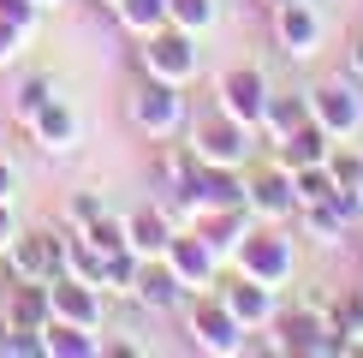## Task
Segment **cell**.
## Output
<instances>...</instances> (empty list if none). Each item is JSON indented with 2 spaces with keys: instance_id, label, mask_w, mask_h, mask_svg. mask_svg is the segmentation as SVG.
<instances>
[{
  "instance_id": "obj_27",
  "label": "cell",
  "mask_w": 363,
  "mask_h": 358,
  "mask_svg": "<svg viewBox=\"0 0 363 358\" xmlns=\"http://www.w3.org/2000/svg\"><path fill=\"white\" fill-rule=\"evenodd\" d=\"M334 179H340V191H357V185H363V161H357V156H340V161H334Z\"/></svg>"
},
{
  "instance_id": "obj_9",
  "label": "cell",
  "mask_w": 363,
  "mask_h": 358,
  "mask_svg": "<svg viewBox=\"0 0 363 358\" xmlns=\"http://www.w3.org/2000/svg\"><path fill=\"white\" fill-rule=\"evenodd\" d=\"M315 119H322V131H357L363 108H357V96L345 84H334V90H322V102H315Z\"/></svg>"
},
{
  "instance_id": "obj_11",
  "label": "cell",
  "mask_w": 363,
  "mask_h": 358,
  "mask_svg": "<svg viewBox=\"0 0 363 358\" xmlns=\"http://www.w3.org/2000/svg\"><path fill=\"white\" fill-rule=\"evenodd\" d=\"M196 197H203V203H215V209H245V185H238L233 173L208 168L203 179H196Z\"/></svg>"
},
{
  "instance_id": "obj_30",
  "label": "cell",
  "mask_w": 363,
  "mask_h": 358,
  "mask_svg": "<svg viewBox=\"0 0 363 358\" xmlns=\"http://www.w3.org/2000/svg\"><path fill=\"white\" fill-rule=\"evenodd\" d=\"M12 42H18V24H6V18H0V66L12 60Z\"/></svg>"
},
{
  "instance_id": "obj_3",
  "label": "cell",
  "mask_w": 363,
  "mask_h": 358,
  "mask_svg": "<svg viewBox=\"0 0 363 358\" xmlns=\"http://www.w3.org/2000/svg\"><path fill=\"white\" fill-rule=\"evenodd\" d=\"M196 149H203V161H215V168H238V161L250 156L245 119H208V126L196 131Z\"/></svg>"
},
{
  "instance_id": "obj_22",
  "label": "cell",
  "mask_w": 363,
  "mask_h": 358,
  "mask_svg": "<svg viewBox=\"0 0 363 358\" xmlns=\"http://www.w3.org/2000/svg\"><path fill=\"white\" fill-rule=\"evenodd\" d=\"M226 298H233V317H262V310H268V298H262V287H256V281H245V287H226Z\"/></svg>"
},
{
  "instance_id": "obj_32",
  "label": "cell",
  "mask_w": 363,
  "mask_h": 358,
  "mask_svg": "<svg viewBox=\"0 0 363 358\" xmlns=\"http://www.w3.org/2000/svg\"><path fill=\"white\" fill-rule=\"evenodd\" d=\"M0 245H12V215H6V203H0Z\"/></svg>"
},
{
  "instance_id": "obj_1",
  "label": "cell",
  "mask_w": 363,
  "mask_h": 358,
  "mask_svg": "<svg viewBox=\"0 0 363 358\" xmlns=\"http://www.w3.org/2000/svg\"><path fill=\"white\" fill-rule=\"evenodd\" d=\"M143 66L155 72V78H167V84H185L191 72H196V48H191V36H185V30L149 36V48H143Z\"/></svg>"
},
{
  "instance_id": "obj_19",
  "label": "cell",
  "mask_w": 363,
  "mask_h": 358,
  "mask_svg": "<svg viewBox=\"0 0 363 358\" xmlns=\"http://www.w3.org/2000/svg\"><path fill=\"white\" fill-rule=\"evenodd\" d=\"M167 18H179V30H203L215 18V6L208 0H167Z\"/></svg>"
},
{
  "instance_id": "obj_21",
  "label": "cell",
  "mask_w": 363,
  "mask_h": 358,
  "mask_svg": "<svg viewBox=\"0 0 363 358\" xmlns=\"http://www.w3.org/2000/svg\"><path fill=\"white\" fill-rule=\"evenodd\" d=\"M262 119H268V131L292 138V131L304 126V108H298V102H274V108H262Z\"/></svg>"
},
{
  "instance_id": "obj_12",
  "label": "cell",
  "mask_w": 363,
  "mask_h": 358,
  "mask_svg": "<svg viewBox=\"0 0 363 358\" xmlns=\"http://www.w3.org/2000/svg\"><path fill=\"white\" fill-rule=\"evenodd\" d=\"M6 317H12V328H24V335H42V317H48V298H42V293L24 281V287L12 293V310H6Z\"/></svg>"
},
{
  "instance_id": "obj_8",
  "label": "cell",
  "mask_w": 363,
  "mask_h": 358,
  "mask_svg": "<svg viewBox=\"0 0 363 358\" xmlns=\"http://www.w3.org/2000/svg\"><path fill=\"white\" fill-rule=\"evenodd\" d=\"M280 36L292 54H310L315 36H322V18L310 12V0H292V6H280Z\"/></svg>"
},
{
  "instance_id": "obj_16",
  "label": "cell",
  "mask_w": 363,
  "mask_h": 358,
  "mask_svg": "<svg viewBox=\"0 0 363 358\" xmlns=\"http://www.w3.org/2000/svg\"><path fill=\"white\" fill-rule=\"evenodd\" d=\"M30 126H36V131H42V138H48L54 149H66V138H72V114H66V108H54V102H42Z\"/></svg>"
},
{
  "instance_id": "obj_13",
  "label": "cell",
  "mask_w": 363,
  "mask_h": 358,
  "mask_svg": "<svg viewBox=\"0 0 363 358\" xmlns=\"http://www.w3.org/2000/svg\"><path fill=\"white\" fill-rule=\"evenodd\" d=\"M54 305H60V317H66V322H78V328H89V322L101 317L96 293H78L72 281H60V287H54Z\"/></svg>"
},
{
  "instance_id": "obj_18",
  "label": "cell",
  "mask_w": 363,
  "mask_h": 358,
  "mask_svg": "<svg viewBox=\"0 0 363 358\" xmlns=\"http://www.w3.org/2000/svg\"><path fill=\"white\" fill-rule=\"evenodd\" d=\"M119 12H125V24H138V30H155L161 18H167V0H119Z\"/></svg>"
},
{
  "instance_id": "obj_26",
  "label": "cell",
  "mask_w": 363,
  "mask_h": 358,
  "mask_svg": "<svg viewBox=\"0 0 363 358\" xmlns=\"http://www.w3.org/2000/svg\"><path fill=\"white\" fill-rule=\"evenodd\" d=\"M238 221H226V215H215V221H208V227H203V239H208V251H220V245H238Z\"/></svg>"
},
{
  "instance_id": "obj_2",
  "label": "cell",
  "mask_w": 363,
  "mask_h": 358,
  "mask_svg": "<svg viewBox=\"0 0 363 358\" xmlns=\"http://www.w3.org/2000/svg\"><path fill=\"white\" fill-rule=\"evenodd\" d=\"M179 119H185V96H179V84H149L138 96V126L149 131V138H167V131H179Z\"/></svg>"
},
{
  "instance_id": "obj_14",
  "label": "cell",
  "mask_w": 363,
  "mask_h": 358,
  "mask_svg": "<svg viewBox=\"0 0 363 358\" xmlns=\"http://www.w3.org/2000/svg\"><path fill=\"white\" fill-rule=\"evenodd\" d=\"M286 347H292V352H328L334 340H328V328L315 317H292V322H286Z\"/></svg>"
},
{
  "instance_id": "obj_20",
  "label": "cell",
  "mask_w": 363,
  "mask_h": 358,
  "mask_svg": "<svg viewBox=\"0 0 363 358\" xmlns=\"http://www.w3.org/2000/svg\"><path fill=\"white\" fill-rule=\"evenodd\" d=\"M310 233H315V245H340V215L328 209V197L310 203Z\"/></svg>"
},
{
  "instance_id": "obj_28",
  "label": "cell",
  "mask_w": 363,
  "mask_h": 358,
  "mask_svg": "<svg viewBox=\"0 0 363 358\" xmlns=\"http://www.w3.org/2000/svg\"><path fill=\"white\" fill-rule=\"evenodd\" d=\"M0 18H6V24H30V6H24V0H0Z\"/></svg>"
},
{
  "instance_id": "obj_23",
  "label": "cell",
  "mask_w": 363,
  "mask_h": 358,
  "mask_svg": "<svg viewBox=\"0 0 363 358\" xmlns=\"http://www.w3.org/2000/svg\"><path fill=\"white\" fill-rule=\"evenodd\" d=\"M42 352H89V335L78 322H66V328H54V340H42Z\"/></svg>"
},
{
  "instance_id": "obj_6",
  "label": "cell",
  "mask_w": 363,
  "mask_h": 358,
  "mask_svg": "<svg viewBox=\"0 0 363 358\" xmlns=\"http://www.w3.org/2000/svg\"><path fill=\"white\" fill-rule=\"evenodd\" d=\"M220 102L233 108V119H262V78H256L250 66H238V72H226V84H220Z\"/></svg>"
},
{
  "instance_id": "obj_33",
  "label": "cell",
  "mask_w": 363,
  "mask_h": 358,
  "mask_svg": "<svg viewBox=\"0 0 363 358\" xmlns=\"http://www.w3.org/2000/svg\"><path fill=\"white\" fill-rule=\"evenodd\" d=\"M268 6H274V12H280V6H292V0H268Z\"/></svg>"
},
{
  "instance_id": "obj_29",
  "label": "cell",
  "mask_w": 363,
  "mask_h": 358,
  "mask_svg": "<svg viewBox=\"0 0 363 358\" xmlns=\"http://www.w3.org/2000/svg\"><path fill=\"white\" fill-rule=\"evenodd\" d=\"M96 215H101L96 197H72V221H96Z\"/></svg>"
},
{
  "instance_id": "obj_15",
  "label": "cell",
  "mask_w": 363,
  "mask_h": 358,
  "mask_svg": "<svg viewBox=\"0 0 363 358\" xmlns=\"http://www.w3.org/2000/svg\"><path fill=\"white\" fill-rule=\"evenodd\" d=\"M173 275H185V281L208 275V239H179L173 245Z\"/></svg>"
},
{
  "instance_id": "obj_5",
  "label": "cell",
  "mask_w": 363,
  "mask_h": 358,
  "mask_svg": "<svg viewBox=\"0 0 363 358\" xmlns=\"http://www.w3.org/2000/svg\"><path fill=\"white\" fill-rule=\"evenodd\" d=\"M12 268H18L24 281H54L60 275V245L54 239H42V233H30L12 245Z\"/></svg>"
},
{
  "instance_id": "obj_10",
  "label": "cell",
  "mask_w": 363,
  "mask_h": 358,
  "mask_svg": "<svg viewBox=\"0 0 363 358\" xmlns=\"http://www.w3.org/2000/svg\"><path fill=\"white\" fill-rule=\"evenodd\" d=\"M245 251H250V268L262 281H286V275H292V251H286V239H250Z\"/></svg>"
},
{
  "instance_id": "obj_17",
  "label": "cell",
  "mask_w": 363,
  "mask_h": 358,
  "mask_svg": "<svg viewBox=\"0 0 363 358\" xmlns=\"http://www.w3.org/2000/svg\"><path fill=\"white\" fill-rule=\"evenodd\" d=\"M143 305H155V310H167V305H179V275H173V268H167V275H149L143 281Z\"/></svg>"
},
{
  "instance_id": "obj_4",
  "label": "cell",
  "mask_w": 363,
  "mask_h": 358,
  "mask_svg": "<svg viewBox=\"0 0 363 358\" xmlns=\"http://www.w3.org/2000/svg\"><path fill=\"white\" fill-rule=\"evenodd\" d=\"M191 328H196V340H203L208 352H233L238 347V317L226 305H196L191 310Z\"/></svg>"
},
{
  "instance_id": "obj_31",
  "label": "cell",
  "mask_w": 363,
  "mask_h": 358,
  "mask_svg": "<svg viewBox=\"0 0 363 358\" xmlns=\"http://www.w3.org/2000/svg\"><path fill=\"white\" fill-rule=\"evenodd\" d=\"M6 197H12V168L0 161V203H6Z\"/></svg>"
},
{
  "instance_id": "obj_25",
  "label": "cell",
  "mask_w": 363,
  "mask_h": 358,
  "mask_svg": "<svg viewBox=\"0 0 363 358\" xmlns=\"http://www.w3.org/2000/svg\"><path fill=\"white\" fill-rule=\"evenodd\" d=\"M138 233H143V239H138L143 251H161V245H167V239H161L167 227H161V215H155V209H149V215H138Z\"/></svg>"
},
{
  "instance_id": "obj_7",
  "label": "cell",
  "mask_w": 363,
  "mask_h": 358,
  "mask_svg": "<svg viewBox=\"0 0 363 358\" xmlns=\"http://www.w3.org/2000/svg\"><path fill=\"white\" fill-rule=\"evenodd\" d=\"M245 203L280 221V215H292V203H298V185H292L286 173H262L256 185H245Z\"/></svg>"
},
{
  "instance_id": "obj_24",
  "label": "cell",
  "mask_w": 363,
  "mask_h": 358,
  "mask_svg": "<svg viewBox=\"0 0 363 358\" xmlns=\"http://www.w3.org/2000/svg\"><path fill=\"white\" fill-rule=\"evenodd\" d=\"M42 102H48V78H24L18 84V119H36Z\"/></svg>"
}]
</instances>
